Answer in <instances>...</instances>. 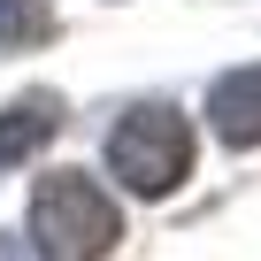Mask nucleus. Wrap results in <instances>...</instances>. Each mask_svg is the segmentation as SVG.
<instances>
[{
  "label": "nucleus",
  "instance_id": "20e7f679",
  "mask_svg": "<svg viewBox=\"0 0 261 261\" xmlns=\"http://www.w3.org/2000/svg\"><path fill=\"white\" fill-rule=\"evenodd\" d=\"M62 130V100L54 92H31V100H16L8 115H0V169H16V162H31L46 139Z\"/></svg>",
  "mask_w": 261,
  "mask_h": 261
},
{
  "label": "nucleus",
  "instance_id": "f03ea898",
  "mask_svg": "<svg viewBox=\"0 0 261 261\" xmlns=\"http://www.w3.org/2000/svg\"><path fill=\"white\" fill-rule=\"evenodd\" d=\"M108 169H115L130 192L162 200V192L192 169V123H185L177 108H130V115L108 130Z\"/></svg>",
  "mask_w": 261,
  "mask_h": 261
},
{
  "label": "nucleus",
  "instance_id": "39448f33",
  "mask_svg": "<svg viewBox=\"0 0 261 261\" xmlns=\"http://www.w3.org/2000/svg\"><path fill=\"white\" fill-rule=\"evenodd\" d=\"M54 39V8L46 0H0V54H23Z\"/></svg>",
  "mask_w": 261,
  "mask_h": 261
},
{
  "label": "nucleus",
  "instance_id": "f257e3e1",
  "mask_svg": "<svg viewBox=\"0 0 261 261\" xmlns=\"http://www.w3.org/2000/svg\"><path fill=\"white\" fill-rule=\"evenodd\" d=\"M31 238H39L46 261H100L123 238V215H115V200L92 177L62 169V177H46L31 192Z\"/></svg>",
  "mask_w": 261,
  "mask_h": 261
},
{
  "label": "nucleus",
  "instance_id": "7ed1b4c3",
  "mask_svg": "<svg viewBox=\"0 0 261 261\" xmlns=\"http://www.w3.org/2000/svg\"><path fill=\"white\" fill-rule=\"evenodd\" d=\"M207 115L230 146H261V62L253 69H230L215 92H207Z\"/></svg>",
  "mask_w": 261,
  "mask_h": 261
}]
</instances>
